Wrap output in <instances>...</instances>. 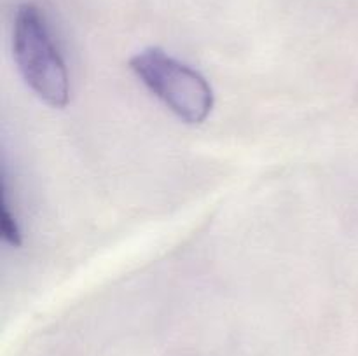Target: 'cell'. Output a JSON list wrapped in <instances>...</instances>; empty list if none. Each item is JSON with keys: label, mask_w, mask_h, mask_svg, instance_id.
Instances as JSON below:
<instances>
[{"label": "cell", "mask_w": 358, "mask_h": 356, "mask_svg": "<svg viewBox=\"0 0 358 356\" xmlns=\"http://www.w3.org/2000/svg\"><path fill=\"white\" fill-rule=\"evenodd\" d=\"M13 52L21 77L42 101L55 108L69 103V70L44 13L35 3H23L17 9L13 27Z\"/></svg>", "instance_id": "1"}, {"label": "cell", "mask_w": 358, "mask_h": 356, "mask_svg": "<svg viewBox=\"0 0 358 356\" xmlns=\"http://www.w3.org/2000/svg\"><path fill=\"white\" fill-rule=\"evenodd\" d=\"M129 68L154 96L187 124H201L212 114L215 94L208 80L163 49L150 47L138 52L129 59Z\"/></svg>", "instance_id": "2"}, {"label": "cell", "mask_w": 358, "mask_h": 356, "mask_svg": "<svg viewBox=\"0 0 358 356\" xmlns=\"http://www.w3.org/2000/svg\"><path fill=\"white\" fill-rule=\"evenodd\" d=\"M0 229H2L3 239L7 241L13 246H20L21 244V230L20 225H17L16 218L9 213V208H7V201L3 198L2 202V215H0Z\"/></svg>", "instance_id": "3"}]
</instances>
